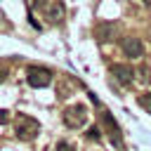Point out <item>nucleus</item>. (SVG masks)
<instances>
[{
  "label": "nucleus",
  "instance_id": "nucleus-1",
  "mask_svg": "<svg viewBox=\"0 0 151 151\" xmlns=\"http://www.w3.org/2000/svg\"><path fill=\"white\" fill-rule=\"evenodd\" d=\"M38 132H40V123L33 116H26V113L17 116V120H14V134H17V139L31 142V139L38 137Z\"/></svg>",
  "mask_w": 151,
  "mask_h": 151
},
{
  "label": "nucleus",
  "instance_id": "nucleus-2",
  "mask_svg": "<svg viewBox=\"0 0 151 151\" xmlns=\"http://www.w3.org/2000/svg\"><path fill=\"white\" fill-rule=\"evenodd\" d=\"M33 5L42 12V17L50 24H61V19L66 14V7L61 0H33Z\"/></svg>",
  "mask_w": 151,
  "mask_h": 151
},
{
  "label": "nucleus",
  "instance_id": "nucleus-3",
  "mask_svg": "<svg viewBox=\"0 0 151 151\" xmlns=\"http://www.w3.org/2000/svg\"><path fill=\"white\" fill-rule=\"evenodd\" d=\"M61 120H64V125H66V127L78 130V127H83V125H85V120H87V109H85L83 104L66 106V109H64V113H61Z\"/></svg>",
  "mask_w": 151,
  "mask_h": 151
},
{
  "label": "nucleus",
  "instance_id": "nucleus-4",
  "mask_svg": "<svg viewBox=\"0 0 151 151\" xmlns=\"http://www.w3.org/2000/svg\"><path fill=\"white\" fill-rule=\"evenodd\" d=\"M99 118H101V123H104V132L109 134V139H111V144H113V146H123V137H120V127H118V123H116V118L111 116V111H109V109H101V111H99Z\"/></svg>",
  "mask_w": 151,
  "mask_h": 151
},
{
  "label": "nucleus",
  "instance_id": "nucleus-5",
  "mask_svg": "<svg viewBox=\"0 0 151 151\" xmlns=\"http://www.w3.org/2000/svg\"><path fill=\"white\" fill-rule=\"evenodd\" d=\"M26 80H28L31 87H47L52 83V71L45 68V66H28Z\"/></svg>",
  "mask_w": 151,
  "mask_h": 151
},
{
  "label": "nucleus",
  "instance_id": "nucleus-6",
  "mask_svg": "<svg viewBox=\"0 0 151 151\" xmlns=\"http://www.w3.org/2000/svg\"><path fill=\"white\" fill-rule=\"evenodd\" d=\"M123 52H125V57H130V59H139V57L144 54V45H142L139 38L127 35V38H123Z\"/></svg>",
  "mask_w": 151,
  "mask_h": 151
},
{
  "label": "nucleus",
  "instance_id": "nucleus-7",
  "mask_svg": "<svg viewBox=\"0 0 151 151\" xmlns=\"http://www.w3.org/2000/svg\"><path fill=\"white\" fill-rule=\"evenodd\" d=\"M111 76H113L120 85H130V83L134 80V71H132V66H127V64H113V66H111Z\"/></svg>",
  "mask_w": 151,
  "mask_h": 151
},
{
  "label": "nucleus",
  "instance_id": "nucleus-8",
  "mask_svg": "<svg viewBox=\"0 0 151 151\" xmlns=\"http://www.w3.org/2000/svg\"><path fill=\"white\" fill-rule=\"evenodd\" d=\"M116 35V24H109V21H101L94 26V38L99 42H111Z\"/></svg>",
  "mask_w": 151,
  "mask_h": 151
},
{
  "label": "nucleus",
  "instance_id": "nucleus-9",
  "mask_svg": "<svg viewBox=\"0 0 151 151\" xmlns=\"http://www.w3.org/2000/svg\"><path fill=\"white\" fill-rule=\"evenodd\" d=\"M137 104L146 111V113H151V92H146V94H139L137 97Z\"/></svg>",
  "mask_w": 151,
  "mask_h": 151
},
{
  "label": "nucleus",
  "instance_id": "nucleus-10",
  "mask_svg": "<svg viewBox=\"0 0 151 151\" xmlns=\"http://www.w3.org/2000/svg\"><path fill=\"white\" fill-rule=\"evenodd\" d=\"M137 76H139V80H142L144 85H149V83H151V76H149V66H139V68H137Z\"/></svg>",
  "mask_w": 151,
  "mask_h": 151
},
{
  "label": "nucleus",
  "instance_id": "nucleus-11",
  "mask_svg": "<svg viewBox=\"0 0 151 151\" xmlns=\"http://www.w3.org/2000/svg\"><path fill=\"white\" fill-rule=\"evenodd\" d=\"M57 151H76V146L71 144V142H57Z\"/></svg>",
  "mask_w": 151,
  "mask_h": 151
},
{
  "label": "nucleus",
  "instance_id": "nucleus-12",
  "mask_svg": "<svg viewBox=\"0 0 151 151\" xmlns=\"http://www.w3.org/2000/svg\"><path fill=\"white\" fill-rule=\"evenodd\" d=\"M9 120V111H5V109H0V125H5Z\"/></svg>",
  "mask_w": 151,
  "mask_h": 151
},
{
  "label": "nucleus",
  "instance_id": "nucleus-13",
  "mask_svg": "<svg viewBox=\"0 0 151 151\" xmlns=\"http://www.w3.org/2000/svg\"><path fill=\"white\" fill-rule=\"evenodd\" d=\"M87 137H90V139H99V130H97V127H92V130L87 132Z\"/></svg>",
  "mask_w": 151,
  "mask_h": 151
},
{
  "label": "nucleus",
  "instance_id": "nucleus-14",
  "mask_svg": "<svg viewBox=\"0 0 151 151\" xmlns=\"http://www.w3.org/2000/svg\"><path fill=\"white\" fill-rule=\"evenodd\" d=\"M5 78H7V66H2V64H0V83H2Z\"/></svg>",
  "mask_w": 151,
  "mask_h": 151
},
{
  "label": "nucleus",
  "instance_id": "nucleus-15",
  "mask_svg": "<svg viewBox=\"0 0 151 151\" xmlns=\"http://www.w3.org/2000/svg\"><path fill=\"white\" fill-rule=\"evenodd\" d=\"M142 2H144V5H146V7H151V0H142Z\"/></svg>",
  "mask_w": 151,
  "mask_h": 151
},
{
  "label": "nucleus",
  "instance_id": "nucleus-16",
  "mask_svg": "<svg viewBox=\"0 0 151 151\" xmlns=\"http://www.w3.org/2000/svg\"><path fill=\"white\" fill-rule=\"evenodd\" d=\"M149 35H151V28H149Z\"/></svg>",
  "mask_w": 151,
  "mask_h": 151
}]
</instances>
